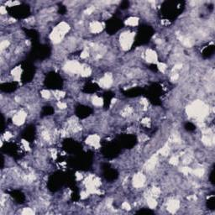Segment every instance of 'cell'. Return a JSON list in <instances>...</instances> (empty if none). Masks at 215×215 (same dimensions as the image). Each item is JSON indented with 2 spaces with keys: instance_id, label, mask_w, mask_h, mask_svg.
<instances>
[{
  "instance_id": "6da1fadb",
  "label": "cell",
  "mask_w": 215,
  "mask_h": 215,
  "mask_svg": "<svg viewBox=\"0 0 215 215\" xmlns=\"http://www.w3.org/2000/svg\"><path fill=\"white\" fill-rule=\"evenodd\" d=\"M188 115L192 117H196L198 118H203L207 114L208 108L203 102L197 100L192 104L189 105L187 109Z\"/></svg>"
},
{
  "instance_id": "7a4b0ae2",
  "label": "cell",
  "mask_w": 215,
  "mask_h": 215,
  "mask_svg": "<svg viewBox=\"0 0 215 215\" xmlns=\"http://www.w3.org/2000/svg\"><path fill=\"white\" fill-rule=\"evenodd\" d=\"M134 34L130 33V32H124L123 34H121L119 39H120V45L123 50L127 51V50L130 49L133 42H134Z\"/></svg>"
},
{
  "instance_id": "3957f363",
  "label": "cell",
  "mask_w": 215,
  "mask_h": 215,
  "mask_svg": "<svg viewBox=\"0 0 215 215\" xmlns=\"http://www.w3.org/2000/svg\"><path fill=\"white\" fill-rule=\"evenodd\" d=\"M81 67L82 65L80 63H78L77 61H68L66 64L64 66V69L66 71L70 73H80L81 71Z\"/></svg>"
},
{
  "instance_id": "277c9868",
  "label": "cell",
  "mask_w": 215,
  "mask_h": 215,
  "mask_svg": "<svg viewBox=\"0 0 215 215\" xmlns=\"http://www.w3.org/2000/svg\"><path fill=\"white\" fill-rule=\"evenodd\" d=\"M113 83V78L111 74H105V76L103 78L100 79L99 81V85L103 88H109Z\"/></svg>"
},
{
  "instance_id": "5b68a950",
  "label": "cell",
  "mask_w": 215,
  "mask_h": 215,
  "mask_svg": "<svg viewBox=\"0 0 215 215\" xmlns=\"http://www.w3.org/2000/svg\"><path fill=\"white\" fill-rule=\"evenodd\" d=\"M26 113L24 111H20L13 118V122L16 125H21L24 123L26 118Z\"/></svg>"
},
{
  "instance_id": "8992f818",
  "label": "cell",
  "mask_w": 215,
  "mask_h": 215,
  "mask_svg": "<svg viewBox=\"0 0 215 215\" xmlns=\"http://www.w3.org/2000/svg\"><path fill=\"white\" fill-rule=\"evenodd\" d=\"M145 182V176L141 173L136 174L133 178V185H134V188H139L143 187Z\"/></svg>"
},
{
  "instance_id": "52a82bcc",
  "label": "cell",
  "mask_w": 215,
  "mask_h": 215,
  "mask_svg": "<svg viewBox=\"0 0 215 215\" xmlns=\"http://www.w3.org/2000/svg\"><path fill=\"white\" fill-rule=\"evenodd\" d=\"M86 142H87V144L90 145L94 146L95 148H98L99 145H100V138L97 134H93V135H90L87 139Z\"/></svg>"
},
{
  "instance_id": "ba28073f",
  "label": "cell",
  "mask_w": 215,
  "mask_h": 215,
  "mask_svg": "<svg viewBox=\"0 0 215 215\" xmlns=\"http://www.w3.org/2000/svg\"><path fill=\"white\" fill-rule=\"evenodd\" d=\"M157 55H156V51H154L151 49H149L146 51V60H147L148 62L156 63V62H157Z\"/></svg>"
},
{
  "instance_id": "9c48e42d",
  "label": "cell",
  "mask_w": 215,
  "mask_h": 215,
  "mask_svg": "<svg viewBox=\"0 0 215 215\" xmlns=\"http://www.w3.org/2000/svg\"><path fill=\"white\" fill-rule=\"evenodd\" d=\"M55 30H56V31L59 32L60 34H61V35H64L66 32L69 31L70 26H69V24H66V22H61V23H60V24L55 28Z\"/></svg>"
},
{
  "instance_id": "30bf717a",
  "label": "cell",
  "mask_w": 215,
  "mask_h": 215,
  "mask_svg": "<svg viewBox=\"0 0 215 215\" xmlns=\"http://www.w3.org/2000/svg\"><path fill=\"white\" fill-rule=\"evenodd\" d=\"M179 207H180V203H179V201H177V200H172V201H170L167 204L168 211H169L170 213H175V212L179 208Z\"/></svg>"
},
{
  "instance_id": "8fae6325",
  "label": "cell",
  "mask_w": 215,
  "mask_h": 215,
  "mask_svg": "<svg viewBox=\"0 0 215 215\" xmlns=\"http://www.w3.org/2000/svg\"><path fill=\"white\" fill-rule=\"evenodd\" d=\"M103 24L98 21L92 22L90 24V30L93 33H99L103 30Z\"/></svg>"
},
{
  "instance_id": "7c38bea8",
  "label": "cell",
  "mask_w": 215,
  "mask_h": 215,
  "mask_svg": "<svg viewBox=\"0 0 215 215\" xmlns=\"http://www.w3.org/2000/svg\"><path fill=\"white\" fill-rule=\"evenodd\" d=\"M63 35H61V34H60L58 31H56V30L54 29V30L52 31V33L51 34V39L52 42L55 44H57L59 43V42H61V40L62 39V38H63Z\"/></svg>"
},
{
  "instance_id": "4fadbf2b",
  "label": "cell",
  "mask_w": 215,
  "mask_h": 215,
  "mask_svg": "<svg viewBox=\"0 0 215 215\" xmlns=\"http://www.w3.org/2000/svg\"><path fill=\"white\" fill-rule=\"evenodd\" d=\"M156 162H157V157L156 156H153L146 162L145 165V168L146 170H151L156 166Z\"/></svg>"
},
{
  "instance_id": "5bb4252c",
  "label": "cell",
  "mask_w": 215,
  "mask_h": 215,
  "mask_svg": "<svg viewBox=\"0 0 215 215\" xmlns=\"http://www.w3.org/2000/svg\"><path fill=\"white\" fill-rule=\"evenodd\" d=\"M21 67L20 66H17L15 67L14 70H12L11 73H12V76L14 77V79L16 82H20V77H21Z\"/></svg>"
},
{
  "instance_id": "9a60e30c",
  "label": "cell",
  "mask_w": 215,
  "mask_h": 215,
  "mask_svg": "<svg viewBox=\"0 0 215 215\" xmlns=\"http://www.w3.org/2000/svg\"><path fill=\"white\" fill-rule=\"evenodd\" d=\"M92 71L90 69V67L86 65H82L81 67V71H80V74H81L82 77H88V76L91 75Z\"/></svg>"
},
{
  "instance_id": "2e32d148",
  "label": "cell",
  "mask_w": 215,
  "mask_h": 215,
  "mask_svg": "<svg viewBox=\"0 0 215 215\" xmlns=\"http://www.w3.org/2000/svg\"><path fill=\"white\" fill-rule=\"evenodd\" d=\"M125 24L129 26H136L139 24V19L137 17H129L125 20Z\"/></svg>"
},
{
  "instance_id": "e0dca14e",
  "label": "cell",
  "mask_w": 215,
  "mask_h": 215,
  "mask_svg": "<svg viewBox=\"0 0 215 215\" xmlns=\"http://www.w3.org/2000/svg\"><path fill=\"white\" fill-rule=\"evenodd\" d=\"M202 141H203V144L206 145H211L213 143V139H211L208 135H207V134H204V136H203V139H202Z\"/></svg>"
},
{
  "instance_id": "ac0fdd59",
  "label": "cell",
  "mask_w": 215,
  "mask_h": 215,
  "mask_svg": "<svg viewBox=\"0 0 215 215\" xmlns=\"http://www.w3.org/2000/svg\"><path fill=\"white\" fill-rule=\"evenodd\" d=\"M93 103L95 105V106H102V105L103 104V98L95 96V97H93Z\"/></svg>"
},
{
  "instance_id": "d6986e66",
  "label": "cell",
  "mask_w": 215,
  "mask_h": 215,
  "mask_svg": "<svg viewBox=\"0 0 215 215\" xmlns=\"http://www.w3.org/2000/svg\"><path fill=\"white\" fill-rule=\"evenodd\" d=\"M147 203H148V206L150 208H155L157 205V203H156V199H155L153 197H150L147 200Z\"/></svg>"
},
{
  "instance_id": "ffe728a7",
  "label": "cell",
  "mask_w": 215,
  "mask_h": 215,
  "mask_svg": "<svg viewBox=\"0 0 215 215\" xmlns=\"http://www.w3.org/2000/svg\"><path fill=\"white\" fill-rule=\"evenodd\" d=\"M181 41H182V43L183 44L184 46H188V47H191V46H192V42L191 39H188V38L182 37L181 38Z\"/></svg>"
},
{
  "instance_id": "44dd1931",
  "label": "cell",
  "mask_w": 215,
  "mask_h": 215,
  "mask_svg": "<svg viewBox=\"0 0 215 215\" xmlns=\"http://www.w3.org/2000/svg\"><path fill=\"white\" fill-rule=\"evenodd\" d=\"M169 152H170V148L168 145H165L163 148H161V150H160V153L164 156H167V155L169 154Z\"/></svg>"
},
{
  "instance_id": "7402d4cb",
  "label": "cell",
  "mask_w": 215,
  "mask_h": 215,
  "mask_svg": "<svg viewBox=\"0 0 215 215\" xmlns=\"http://www.w3.org/2000/svg\"><path fill=\"white\" fill-rule=\"evenodd\" d=\"M192 173L197 176H202L204 174V171L201 168H198V169H196L194 171H192Z\"/></svg>"
},
{
  "instance_id": "603a6c76",
  "label": "cell",
  "mask_w": 215,
  "mask_h": 215,
  "mask_svg": "<svg viewBox=\"0 0 215 215\" xmlns=\"http://www.w3.org/2000/svg\"><path fill=\"white\" fill-rule=\"evenodd\" d=\"M158 69L160 70L161 72H164L166 69V64L163 63V62H159V63H158Z\"/></svg>"
},
{
  "instance_id": "cb8c5ba5",
  "label": "cell",
  "mask_w": 215,
  "mask_h": 215,
  "mask_svg": "<svg viewBox=\"0 0 215 215\" xmlns=\"http://www.w3.org/2000/svg\"><path fill=\"white\" fill-rule=\"evenodd\" d=\"M54 95H55V97L56 98L60 99L65 96V93H64V92H61V91H56V92H55V94Z\"/></svg>"
},
{
  "instance_id": "d4e9b609",
  "label": "cell",
  "mask_w": 215,
  "mask_h": 215,
  "mask_svg": "<svg viewBox=\"0 0 215 215\" xmlns=\"http://www.w3.org/2000/svg\"><path fill=\"white\" fill-rule=\"evenodd\" d=\"M181 172L183 174H185V175H188L189 173H192V170L189 167H183L181 170Z\"/></svg>"
},
{
  "instance_id": "484cf974",
  "label": "cell",
  "mask_w": 215,
  "mask_h": 215,
  "mask_svg": "<svg viewBox=\"0 0 215 215\" xmlns=\"http://www.w3.org/2000/svg\"><path fill=\"white\" fill-rule=\"evenodd\" d=\"M41 96L44 98H49L51 97V93L48 90H43L41 92Z\"/></svg>"
},
{
  "instance_id": "4316f807",
  "label": "cell",
  "mask_w": 215,
  "mask_h": 215,
  "mask_svg": "<svg viewBox=\"0 0 215 215\" xmlns=\"http://www.w3.org/2000/svg\"><path fill=\"white\" fill-rule=\"evenodd\" d=\"M151 192H152V194L153 195L152 196H155V197H157V196H159L160 195V190L158 188H152V191H151Z\"/></svg>"
},
{
  "instance_id": "83f0119b",
  "label": "cell",
  "mask_w": 215,
  "mask_h": 215,
  "mask_svg": "<svg viewBox=\"0 0 215 215\" xmlns=\"http://www.w3.org/2000/svg\"><path fill=\"white\" fill-rule=\"evenodd\" d=\"M8 46H9V42L8 40H4V41H2L1 44H0V48H1V50H4L5 48L8 47Z\"/></svg>"
},
{
  "instance_id": "f1b7e54d",
  "label": "cell",
  "mask_w": 215,
  "mask_h": 215,
  "mask_svg": "<svg viewBox=\"0 0 215 215\" xmlns=\"http://www.w3.org/2000/svg\"><path fill=\"white\" fill-rule=\"evenodd\" d=\"M170 163L172 164V165H177L178 164V158L176 156H172L171 159H170Z\"/></svg>"
},
{
  "instance_id": "f546056e",
  "label": "cell",
  "mask_w": 215,
  "mask_h": 215,
  "mask_svg": "<svg viewBox=\"0 0 215 215\" xmlns=\"http://www.w3.org/2000/svg\"><path fill=\"white\" fill-rule=\"evenodd\" d=\"M22 213L23 214H34V211H32L30 208H24V210H23V212H22Z\"/></svg>"
},
{
  "instance_id": "4dcf8cb0",
  "label": "cell",
  "mask_w": 215,
  "mask_h": 215,
  "mask_svg": "<svg viewBox=\"0 0 215 215\" xmlns=\"http://www.w3.org/2000/svg\"><path fill=\"white\" fill-rule=\"evenodd\" d=\"M122 207L124 209H125V210H129V209H130V205H129L127 202H124V203L122 204Z\"/></svg>"
},
{
  "instance_id": "1f68e13d",
  "label": "cell",
  "mask_w": 215,
  "mask_h": 215,
  "mask_svg": "<svg viewBox=\"0 0 215 215\" xmlns=\"http://www.w3.org/2000/svg\"><path fill=\"white\" fill-rule=\"evenodd\" d=\"M57 106H58V108H59V109H66V103L59 102V103H57Z\"/></svg>"
},
{
  "instance_id": "d6a6232c",
  "label": "cell",
  "mask_w": 215,
  "mask_h": 215,
  "mask_svg": "<svg viewBox=\"0 0 215 215\" xmlns=\"http://www.w3.org/2000/svg\"><path fill=\"white\" fill-rule=\"evenodd\" d=\"M132 113V109H131L130 108H126V109H125L124 110L123 113H124V114L129 115V113Z\"/></svg>"
},
{
  "instance_id": "836d02e7",
  "label": "cell",
  "mask_w": 215,
  "mask_h": 215,
  "mask_svg": "<svg viewBox=\"0 0 215 215\" xmlns=\"http://www.w3.org/2000/svg\"><path fill=\"white\" fill-rule=\"evenodd\" d=\"M22 144L24 145V149H25V150H30V146H29V144H28L27 141H25L24 140H22Z\"/></svg>"
},
{
  "instance_id": "e575fe53",
  "label": "cell",
  "mask_w": 215,
  "mask_h": 215,
  "mask_svg": "<svg viewBox=\"0 0 215 215\" xmlns=\"http://www.w3.org/2000/svg\"><path fill=\"white\" fill-rule=\"evenodd\" d=\"M87 56H88V51L85 50V51H83L82 52V54H81V57L84 59V58H87Z\"/></svg>"
},
{
  "instance_id": "d590c367",
  "label": "cell",
  "mask_w": 215,
  "mask_h": 215,
  "mask_svg": "<svg viewBox=\"0 0 215 215\" xmlns=\"http://www.w3.org/2000/svg\"><path fill=\"white\" fill-rule=\"evenodd\" d=\"M11 137H12V134H10L9 132H7V133L4 134V139H5L6 140H8L10 138H11Z\"/></svg>"
},
{
  "instance_id": "8d00e7d4",
  "label": "cell",
  "mask_w": 215,
  "mask_h": 215,
  "mask_svg": "<svg viewBox=\"0 0 215 215\" xmlns=\"http://www.w3.org/2000/svg\"><path fill=\"white\" fill-rule=\"evenodd\" d=\"M87 196H88V192H82L81 193V197L82 198V199H84V198H86V197H87Z\"/></svg>"
},
{
  "instance_id": "74e56055",
  "label": "cell",
  "mask_w": 215,
  "mask_h": 215,
  "mask_svg": "<svg viewBox=\"0 0 215 215\" xmlns=\"http://www.w3.org/2000/svg\"><path fill=\"white\" fill-rule=\"evenodd\" d=\"M0 13H1L2 14H6V13H7V10H6V8H5V7H4V6H2L1 8H0Z\"/></svg>"
},
{
  "instance_id": "f35d334b",
  "label": "cell",
  "mask_w": 215,
  "mask_h": 215,
  "mask_svg": "<svg viewBox=\"0 0 215 215\" xmlns=\"http://www.w3.org/2000/svg\"><path fill=\"white\" fill-rule=\"evenodd\" d=\"M93 8H87V9L86 10V12H85V13H86L87 14H90L92 12H93Z\"/></svg>"
},
{
  "instance_id": "ab89813d",
  "label": "cell",
  "mask_w": 215,
  "mask_h": 215,
  "mask_svg": "<svg viewBox=\"0 0 215 215\" xmlns=\"http://www.w3.org/2000/svg\"><path fill=\"white\" fill-rule=\"evenodd\" d=\"M177 78H178V74H175V75H173L172 77V81H176V80H177Z\"/></svg>"
},
{
  "instance_id": "60d3db41",
  "label": "cell",
  "mask_w": 215,
  "mask_h": 215,
  "mask_svg": "<svg viewBox=\"0 0 215 215\" xmlns=\"http://www.w3.org/2000/svg\"><path fill=\"white\" fill-rule=\"evenodd\" d=\"M149 121H150V119L146 118H144V119H143V120L141 121V123H142V124H148Z\"/></svg>"
},
{
  "instance_id": "b9f144b4",
  "label": "cell",
  "mask_w": 215,
  "mask_h": 215,
  "mask_svg": "<svg viewBox=\"0 0 215 215\" xmlns=\"http://www.w3.org/2000/svg\"><path fill=\"white\" fill-rule=\"evenodd\" d=\"M182 66V64H179V65H176L174 67H175V69H180V68H181Z\"/></svg>"
},
{
  "instance_id": "7bdbcfd3",
  "label": "cell",
  "mask_w": 215,
  "mask_h": 215,
  "mask_svg": "<svg viewBox=\"0 0 215 215\" xmlns=\"http://www.w3.org/2000/svg\"><path fill=\"white\" fill-rule=\"evenodd\" d=\"M52 156L55 159V157H56V151L55 150H52Z\"/></svg>"
},
{
  "instance_id": "ee69618b",
  "label": "cell",
  "mask_w": 215,
  "mask_h": 215,
  "mask_svg": "<svg viewBox=\"0 0 215 215\" xmlns=\"http://www.w3.org/2000/svg\"><path fill=\"white\" fill-rule=\"evenodd\" d=\"M77 179H82V175H80V174H78V173H77Z\"/></svg>"
}]
</instances>
